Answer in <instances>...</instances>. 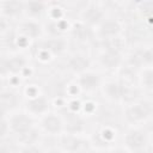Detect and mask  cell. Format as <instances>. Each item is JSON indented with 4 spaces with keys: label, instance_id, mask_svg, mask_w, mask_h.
I'll return each mask as SVG.
<instances>
[{
    "label": "cell",
    "instance_id": "6da1fadb",
    "mask_svg": "<svg viewBox=\"0 0 153 153\" xmlns=\"http://www.w3.org/2000/svg\"><path fill=\"white\" fill-rule=\"evenodd\" d=\"M153 116V103L148 100H134L124 109V118L131 124H137Z\"/></svg>",
    "mask_w": 153,
    "mask_h": 153
},
{
    "label": "cell",
    "instance_id": "7a4b0ae2",
    "mask_svg": "<svg viewBox=\"0 0 153 153\" xmlns=\"http://www.w3.org/2000/svg\"><path fill=\"white\" fill-rule=\"evenodd\" d=\"M7 121H8L11 131L14 133L18 136L32 130L33 129V124H35L33 116H31L26 111L12 112L10 115V117L7 118Z\"/></svg>",
    "mask_w": 153,
    "mask_h": 153
},
{
    "label": "cell",
    "instance_id": "3957f363",
    "mask_svg": "<svg viewBox=\"0 0 153 153\" xmlns=\"http://www.w3.org/2000/svg\"><path fill=\"white\" fill-rule=\"evenodd\" d=\"M123 142H124V148H127L129 152L139 153L146 148L148 140L146 133L142 129L131 128L124 134Z\"/></svg>",
    "mask_w": 153,
    "mask_h": 153
},
{
    "label": "cell",
    "instance_id": "277c9868",
    "mask_svg": "<svg viewBox=\"0 0 153 153\" xmlns=\"http://www.w3.org/2000/svg\"><path fill=\"white\" fill-rule=\"evenodd\" d=\"M105 19V12L104 10L94 2H90L85 6V8L80 13V22L86 24L90 27H98L100 23Z\"/></svg>",
    "mask_w": 153,
    "mask_h": 153
},
{
    "label": "cell",
    "instance_id": "5b68a950",
    "mask_svg": "<svg viewBox=\"0 0 153 153\" xmlns=\"http://www.w3.org/2000/svg\"><path fill=\"white\" fill-rule=\"evenodd\" d=\"M41 128L49 135H61L65 131V122L57 114L48 112L41 117Z\"/></svg>",
    "mask_w": 153,
    "mask_h": 153
},
{
    "label": "cell",
    "instance_id": "8992f818",
    "mask_svg": "<svg viewBox=\"0 0 153 153\" xmlns=\"http://www.w3.org/2000/svg\"><path fill=\"white\" fill-rule=\"evenodd\" d=\"M27 61L22 55H11L8 57H4L1 60V72L5 74H18L26 68Z\"/></svg>",
    "mask_w": 153,
    "mask_h": 153
},
{
    "label": "cell",
    "instance_id": "52a82bcc",
    "mask_svg": "<svg viewBox=\"0 0 153 153\" xmlns=\"http://www.w3.org/2000/svg\"><path fill=\"white\" fill-rule=\"evenodd\" d=\"M25 111L31 116H44L49 111V100L43 94H37L27 99L25 104Z\"/></svg>",
    "mask_w": 153,
    "mask_h": 153
},
{
    "label": "cell",
    "instance_id": "ba28073f",
    "mask_svg": "<svg viewBox=\"0 0 153 153\" xmlns=\"http://www.w3.org/2000/svg\"><path fill=\"white\" fill-rule=\"evenodd\" d=\"M18 32L20 36L27 38V39H36L39 38L43 33L42 25L33 19H26L19 23L18 25Z\"/></svg>",
    "mask_w": 153,
    "mask_h": 153
},
{
    "label": "cell",
    "instance_id": "9c48e42d",
    "mask_svg": "<svg viewBox=\"0 0 153 153\" xmlns=\"http://www.w3.org/2000/svg\"><path fill=\"white\" fill-rule=\"evenodd\" d=\"M97 32L102 39L118 37L122 32V24L116 19H104L97 27Z\"/></svg>",
    "mask_w": 153,
    "mask_h": 153
},
{
    "label": "cell",
    "instance_id": "30bf717a",
    "mask_svg": "<svg viewBox=\"0 0 153 153\" xmlns=\"http://www.w3.org/2000/svg\"><path fill=\"white\" fill-rule=\"evenodd\" d=\"M1 17L6 19L18 18L24 14V2L23 1H1L0 2Z\"/></svg>",
    "mask_w": 153,
    "mask_h": 153
},
{
    "label": "cell",
    "instance_id": "8fae6325",
    "mask_svg": "<svg viewBox=\"0 0 153 153\" xmlns=\"http://www.w3.org/2000/svg\"><path fill=\"white\" fill-rule=\"evenodd\" d=\"M100 84H102V79L99 74L94 72L87 71L78 76V86L82 91H86V92H92L97 90L100 86Z\"/></svg>",
    "mask_w": 153,
    "mask_h": 153
},
{
    "label": "cell",
    "instance_id": "7c38bea8",
    "mask_svg": "<svg viewBox=\"0 0 153 153\" xmlns=\"http://www.w3.org/2000/svg\"><path fill=\"white\" fill-rule=\"evenodd\" d=\"M122 61H123L122 53H118V51L103 50L102 54L99 55V63L106 71H114L118 68Z\"/></svg>",
    "mask_w": 153,
    "mask_h": 153
},
{
    "label": "cell",
    "instance_id": "4fadbf2b",
    "mask_svg": "<svg viewBox=\"0 0 153 153\" xmlns=\"http://www.w3.org/2000/svg\"><path fill=\"white\" fill-rule=\"evenodd\" d=\"M90 66H91L90 59L82 54H75V55L71 56L69 60L67 61V68L72 73H75L78 75L87 72Z\"/></svg>",
    "mask_w": 153,
    "mask_h": 153
},
{
    "label": "cell",
    "instance_id": "5bb4252c",
    "mask_svg": "<svg viewBox=\"0 0 153 153\" xmlns=\"http://www.w3.org/2000/svg\"><path fill=\"white\" fill-rule=\"evenodd\" d=\"M82 141L76 134H61L60 135V147L66 153H76L80 151Z\"/></svg>",
    "mask_w": 153,
    "mask_h": 153
},
{
    "label": "cell",
    "instance_id": "9a60e30c",
    "mask_svg": "<svg viewBox=\"0 0 153 153\" xmlns=\"http://www.w3.org/2000/svg\"><path fill=\"white\" fill-rule=\"evenodd\" d=\"M67 42L62 37H53L41 43V49L47 54H61L66 50Z\"/></svg>",
    "mask_w": 153,
    "mask_h": 153
},
{
    "label": "cell",
    "instance_id": "2e32d148",
    "mask_svg": "<svg viewBox=\"0 0 153 153\" xmlns=\"http://www.w3.org/2000/svg\"><path fill=\"white\" fill-rule=\"evenodd\" d=\"M131 63L135 66H143V68L153 67V47L135 51L131 55Z\"/></svg>",
    "mask_w": 153,
    "mask_h": 153
},
{
    "label": "cell",
    "instance_id": "e0dca14e",
    "mask_svg": "<svg viewBox=\"0 0 153 153\" xmlns=\"http://www.w3.org/2000/svg\"><path fill=\"white\" fill-rule=\"evenodd\" d=\"M47 11V4L42 1H25L24 2V14L29 19H38Z\"/></svg>",
    "mask_w": 153,
    "mask_h": 153
},
{
    "label": "cell",
    "instance_id": "ac0fdd59",
    "mask_svg": "<svg viewBox=\"0 0 153 153\" xmlns=\"http://www.w3.org/2000/svg\"><path fill=\"white\" fill-rule=\"evenodd\" d=\"M65 122V131L69 134H79L84 129V121L81 117L76 116L75 114H71L68 116V121L63 120Z\"/></svg>",
    "mask_w": 153,
    "mask_h": 153
},
{
    "label": "cell",
    "instance_id": "d6986e66",
    "mask_svg": "<svg viewBox=\"0 0 153 153\" xmlns=\"http://www.w3.org/2000/svg\"><path fill=\"white\" fill-rule=\"evenodd\" d=\"M72 35L75 37V39L88 41L92 37V27L87 26L82 22H79L78 24H74L72 26Z\"/></svg>",
    "mask_w": 153,
    "mask_h": 153
},
{
    "label": "cell",
    "instance_id": "ffe728a7",
    "mask_svg": "<svg viewBox=\"0 0 153 153\" xmlns=\"http://www.w3.org/2000/svg\"><path fill=\"white\" fill-rule=\"evenodd\" d=\"M18 103V96L12 91L2 90L1 92V109L5 115V112L8 110H13Z\"/></svg>",
    "mask_w": 153,
    "mask_h": 153
},
{
    "label": "cell",
    "instance_id": "44dd1931",
    "mask_svg": "<svg viewBox=\"0 0 153 153\" xmlns=\"http://www.w3.org/2000/svg\"><path fill=\"white\" fill-rule=\"evenodd\" d=\"M123 48H124V42L122 41V38H120V36L118 37H114V38L103 39V50L122 53Z\"/></svg>",
    "mask_w": 153,
    "mask_h": 153
},
{
    "label": "cell",
    "instance_id": "7402d4cb",
    "mask_svg": "<svg viewBox=\"0 0 153 153\" xmlns=\"http://www.w3.org/2000/svg\"><path fill=\"white\" fill-rule=\"evenodd\" d=\"M140 82L142 87L147 90H153V67L143 68L140 74Z\"/></svg>",
    "mask_w": 153,
    "mask_h": 153
},
{
    "label": "cell",
    "instance_id": "603a6c76",
    "mask_svg": "<svg viewBox=\"0 0 153 153\" xmlns=\"http://www.w3.org/2000/svg\"><path fill=\"white\" fill-rule=\"evenodd\" d=\"M136 7L142 17H146L147 19L153 18V1H141L136 4Z\"/></svg>",
    "mask_w": 153,
    "mask_h": 153
},
{
    "label": "cell",
    "instance_id": "cb8c5ba5",
    "mask_svg": "<svg viewBox=\"0 0 153 153\" xmlns=\"http://www.w3.org/2000/svg\"><path fill=\"white\" fill-rule=\"evenodd\" d=\"M20 153H44V152L37 145H29V146H22Z\"/></svg>",
    "mask_w": 153,
    "mask_h": 153
},
{
    "label": "cell",
    "instance_id": "d4e9b609",
    "mask_svg": "<svg viewBox=\"0 0 153 153\" xmlns=\"http://www.w3.org/2000/svg\"><path fill=\"white\" fill-rule=\"evenodd\" d=\"M109 153H130L127 148H123V147H117V148H114L111 149Z\"/></svg>",
    "mask_w": 153,
    "mask_h": 153
},
{
    "label": "cell",
    "instance_id": "484cf974",
    "mask_svg": "<svg viewBox=\"0 0 153 153\" xmlns=\"http://www.w3.org/2000/svg\"><path fill=\"white\" fill-rule=\"evenodd\" d=\"M50 153H61V152H50Z\"/></svg>",
    "mask_w": 153,
    "mask_h": 153
}]
</instances>
